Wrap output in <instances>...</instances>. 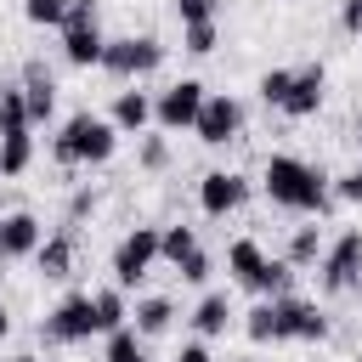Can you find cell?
<instances>
[{
	"instance_id": "6da1fadb",
	"label": "cell",
	"mask_w": 362,
	"mask_h": 362,
	"mask_svg": "<svg viewBox=\"0 0 362 362\" xmlns=\"http://www.w3.org/2000/svg\"><path fill=\"white\" fill-rule=\"evenodd\" d=\"M260 187H266V198H272L277 209H294V215H322V209L334 204L328 175H322L317 164L294 158V153H272V158L260 164Z\"/></svg>"
},
{
	"instance_id": "7a4b0ae2",
	"label": "cell",
	"mask_w": 362,
	"mask_h": 362,
	"mask_svg": "<svg viewBox=\"0 0 362 362\" xmlns=\"http://www.w3.org/2000/svg\"><path fill=\"white\" fill-rule=\"evenodd\" d=\"M113 147H119V130H113V119H102V113H68L62 119V130L51 136V158L62 164V170H79V164H107L113 158Z\"/></svg>"
},
{
	"instance_id": "3957f363",
	"label": "cell",
	"mask_w": 362,
	"mask_h": 362,
	"mask_svg": "<svg viewBox=\"0 0 362 362\" xmlns=\"http://www.w3.org/2000/svg\"><path fill=\"white\" fill-rule=\"evenodd\" d=\"M164 57H170V45H164L158 34H119V40H107V45H102V68H107L113 79H124V85H136V79L158 74V68H164Z\"/></svg>"
},
{
	"instance_id": "277c9868",
	"label": "cell",
	"mask_w": 362,
	"mask_h": 362,
	"mask_svg": "<svg viewBox=\"0 0 362 362\" xmlns=\"http://www.w3.org/2000/svg\"><path fill=\"white\" fill-rule=\"evenodd\" d=\"M356 283H362V226H345L317 255V288L322 294H351Z\"/></svg>"
},
{
	"instance_id": "5b68a950",
	"label": "cell",
	"mask_w": 362,
	"mask_h": 362,
	"mask_svg": "<svg viewBox=\"0 0 362 362\" xmlns=\"http://www.w3.org/2000/svg\"><path fill=\"white\" fill-rule=\"evenodd\" d=\"M96 334V300L90 294H68L40 317V345H79Z\"/></svg>"
},
{
	"instance_id": "8992f818",
	"label": "cell",
	"mask_w": 362,
	"mask_h": 362,
	"mask_svg": "<svg viewBox=\"0 0 362 362\" xmlns=\"http://www.w3.org/2000/svg\"><path fill=\"white\" fill-rule=\"evenodd\" d=\"M153 260H158V226H130V232L113 243L107 272H113V283H119V288H136V283L153 272Z\"/></svg>"
},
{
	"instance_id": "52a82bcc",
	"label": "cell",
	"mask_w": 362,
	"mask_h": 362,
	"mask_svg": "<svg viewBox=\"0 0 362 362\" xmlns=\"http://www.w3.org/2000/svg\"><path fill=\"white\" fill-rule=\"evenodd\" d=\"M300 311H305V300H300V294L260 300V305L249 311V322H243L249 345H283V339H294V328H300Z\"/></svg>"
},
{
	"instance_id": "ba28073f",
	"label": "cell",
	"mask_w": 362,
	"mask_h": 362,
	"mask_svg": "<svg viewBox=\"0 0 362 362\" xmlns=\"http://www.w3.org/2000/svg\"><path fill=\"white\" fill-rule=\"evenodd\" d=\"M192 136H198L204 147L238 141V136H243V102H238L232 90H209L204 107H198V119H192Z\"/></svg>"
},
{
	"instance_id": "9c48e42d",
	"label": "cell",
	"mask_w": 362,
	"mask_h": 362,
	"mask_svg": "<svg viewBox=\"0 0 362 362\" xmlns=\"http://www.w3.org/2000/svg\"><path fill=\"white\" fill-rule=\"evenodd\" d=\"M204 79H175V85H164L158 96H153V124L170 136V130H192V119H198V107H204Z\"/></svg>"
},
{
	"instance_id": "30bf717a",
	"label": "cell",
	"mask_w": 362,
	"mask_h": 362,
	"mask_svg": "<svg viewBox=\"0 0 362 362\" xmlns=\"http://www.w3.org/2000/svg\"><path fill=\"white\" fill-rule=\"evenodd\" d=\"M322 96H328V68H322V62H305V68L288 74V90H283L277 113H288V119H317Z\"/></svg>"
},
{
	"instance_id": "8fae6325",
	"label": "cell",
	"mask_w": 362,
	"mask_h": 362,
	"mask_svg": "<svg viewBox=\"0 0 362 362\" xmlns=\"http://www.w3.org/2000/svg\"><path fill=\"white\" fill-rule=\"evenodd\" d=\"M243 198H249V175L243 170H209L198 181V209L209 221H226L232 209H243Z\"/></svg>"
},
{
	"instance_id": "7c38bea8",
	"label": "cell",
	"mask_w": 362,
	"mask_h": 362,
	"mask_svg": "<svg viewBox=\"0 0 362 362\" xmlns=\"http://www.w3.org/2000/svg\"><path fill=\"white\" fill-rule=\"evenodd\" d=\"M40 238H45V221H40L34 209H11V215H0V266H11V260H34Z\"/></svg>"
},
{
	"instance_id": "4fadbf2b",
	"label": "cell",
	"mask_w": 362,
	"mask_h": 362,
	"mask_svg": "<svg viewBox=\"0 0 362 362\" xmlns=\"http://www.w3.org/2000/svg\"><path fill=\"white\" fill-rule=\"evenodd\" d=\"M74 255H79V232L62 221L57 232H45V238H40L34 266H40V277H45V283H68V277H74Z\"/></svg>"
},
{
	"instance_id": "5bb4252c",
	"label": "cell",
	"mask_w": 362,
	"mask_h": 362,
	"mask_svg": "<svg viewBox=\"0 0 362 362\" xmlns=\"http://www.w3.org/2000/svg\"><path fill=\"white\" fill-rule=\"evenodd\" d=\"M23 107H28V124H51V113H57V74L40 57L23 62Z\"/></svg>"
},
{
	"instance_id": "9a60e30c",
	"label": "cell",
	"mask_w": 362,
	"mask_h": 362,
	"mask_svg": "<svg viewBox=\"0 0 362 362\" xmlns=\"http://www.w3.org/2000/svg\"><path fill=\"white\" fill-rule=\"evenodd\" d=\"M107 119H113V130H119V136H141V130L153 124V90H141V85H124V90L113 96Z\"/></svg>"
},
{
	"instance_id": "2e32d148",
	"label": "cell",
	"mask_w": 362,
	"mask_h": 362,
	"mask_svg": "<svg viewBox=\"0 0 362 362\" xmlns=\"http://www.w3.org/2000/svg\"><path fill=\"white\" fill-rule=\"evenodd\" d=\"M175 317H181V311H175V300H170V294H141V300L130 305V328H136L141 339L170 334V328H175Z\"/></svg>"
},
{
	"instance_id": "e0dca14e",
	"label": "cell",
	"mask_w": 362,
	"mask_h": 362,
	"mask_svg": "<svg viewBox=\"0 0 362 362\" xmlns=\"http://www.w3.org/2000/svg\"><path fill=\"white\" fill-rule=\"evenodd\" d=\"M102 45H107L102 23H90V28H62V57H68L74 68H102Z\"/></svg>"
},
{
	"instance_id": "ac0fdd59",
	"label": "cell",
	"mask_w": 362,
	"mask_h": 362,
	"mask_svg": "<svg viewBox=\"0 0 362 362\" xmlns=\"http://www.w3.org/2000/svg\"><path fill=\"white\" fill-rule=\"evenodd\" d=\"M232 317H238V311H232V300H226L221 288H209V294L192 305V334H198V339H215V334H226V328H232Z\"/></svg>"
},
{
	"instance_id": "d6986e66",
	"label": "cell",
	"mask_w": 362,
	"mask_h": 362,
	"mask_svg": "<svg viewBox=\"0 0 362 362\" xmlns=\"http://www.w3.org/2000/svg\"><path fill=\"white\" fill-rule=\"evenodd\" d=\"M249 294H260V300H277V294H294V266H288L283 255H272V260H260V272H255V283H249Z\"/></svg>"
},
{
	"instance_id": "ffe728a7",
	"label": "cell",
	"mask_w": 362,
	"mask_h": 362,
	"mask_svg": "<svg viewBox=\"0 0 362 362\" xmlns=\"http://www.w3.org/2000/svg\"><path fill=\"white\" fill-rule=\"evenodd\" d=\"M90 300H96V334H113V328H124V322H130V300H124V288H119V283L90 288Z\"/></svg>"
},
{
	"instance_id": "44dd1931",
	"label": "cell",
	"mask_w": 362,
	"mask_h": 362,
	"mask_svg": "<svg viewBox=\"0 0 362 362\" xmlns=\"http://www.w3.org/2000/svg\"><path fill=\"white\" fill-rule=\"evenodd\" d=\"M28 164H34V130H11V136H0V175L17 181V175H28Z\"/></svg>"
},
{
	"instance_id": "7402d4cb",
	"label": "cell",
	"mask_w": 362,
	"mask_h": 362,
	"mask_svg": "<svg viewBox=\"0 0 362 362\" xmlns=\"http://www.w3.org/2000/svg\"><path fill=\"white\" fill-rule=\"evenodd\" d=\"M260 260H266V249H260L255 238H238V243L226 249V277H232L238 288H249V283H255V272H260Z\"/></svg>"
},
{
	"instance_id": "603a6c76",
	"label": "cell",
	"mask_w": 362,
	"mask_h": 362,
	"mask_svg": "<svg viewBox=\"0 0 362 362\" xmlns=\"http://www.w3.org/2000/svg\"><path fill=\"white\" fill-rule=\"evenodd\" d=\"M192 249H198V226H187V221H175V226H158V260L181 266Z\"/></svg>"
},
{
	"instance_id": "cb8c5ba5",
	"label": "cell",
	"mask_w": 362,
	"mask_h": 362,
	"mask_svg": "<svg viewBox=\"0 0 362 362\" xmlns=\"http://www.w3.org/2000/svg\"><path fill=\"white\" fill-rule=\"evenodd\" d=\"M317 255H322V232H317V226H294L288 243H283V260H288L294 272H305V266H317Z\"/></svg>"
},
{
	"instance_id": "d4e9b609",
	"label": "cell",
	"mask_w": 362,
	"mask_h": 362,
	"mask_svg": "<svg viewBox=\"0 0 362 362\" xmlns=\"http://www.w3.org/2000/svg\"><path fill=\"white\" fill-rule=\"evenodd\" d=\"M107 362H153V356L141 351V334L124 322V328H113V334H107Z\"/></svg>"
},
{
	"instance_id": "484cf974",
	"label": "cell",
	"mask_w": 362,
	"mask_h": 362,
	"mask_svg": "<svg viewBox=\"0 0 362 362\" xmlns=\"http://www.w3.org/2000/svg\"><path fill=\"white\" fill-rule=\"evenodd\" d=\"M215 45H221V28H215V23H187V28H181V51H187V57H209Z\"/></svg>"
},
{
	"instance_id": "4316f807",
	"label": "cell",
	"mask_w": 362,
	"mask_h": 362,
	"mask_svg": "<svg viewBox=\"0 0 362 362\" xmlns=\"http://www.w3.org/2000/svg\"><path fill=\"white\" fill-rule=\"evenodd\" d=\"M136 164H141L147 175L170 170V141H164V136H147V130H141V141H136Z\"/></svg>"
},
{
	"instance_id": "83f0119b",
	"label": "cell",
	"mask_w": 362,
	"mask_h": 362,
	"mask_svg": "<svg viewBox=\"0 0 362 362\" xmlns=\"http://www.w3.org/2000/svg\"><path fill=\"white\" fill-rule=\"evenodd\" d=\"M294 339H305V345H322V339H328V311H322L317 300H305V311H300V328H294Z\"/></svg>"
},
{
	"instance_id": "f1b7e54d",
	"label": "cell",
	"mask_w": 362,
	"mask_h": 362,
	"mask_svg": "<svg viewBox=\"0 0 362 362\" xmlns=\"http://www.w3.org/2000/svg\"><path fill=\"white\" fill-rule=\"evenodd\" d=\"M23 17H28L34 28H62V17H68V0H23Z\"/></svg>"
},
{
	"instance_id": "f546056e",
	"label": "cell",
	"mask_w": 362,
	"mask_h": 362,
	"mask_svg": "<svg viewBox=\"0 0 362 362\" xmlns=\"http://www.w3.org/2000/svg\"><path fill=\"white\" fill-rule=\"evenodd\" d=\"M170 11H175L181 28H187V23H215V17H221V0H170Z\"/></svg>"
},
{
	"instance_id": "4dcf8cb0",
	"label": "cell",
	"mask_w": 362,
	"mask_h": 362,
	"mask_svg": "<svg viewBox=\"0 0 362 362\" xmlns=\"http://www.w3.org/2000/svg\"><path fill=\"white\" fill-rule=\"evenodd\" d=\"M209 272H215V260H209L204 249H192V255L175 266V277H181V283H192V288H204V283H209Z\"/></svg>"
},
{
	"instance_id": "1f68e13d",
	"label": "cell",
	"mask_w": 362,
	"mask_h": 362,
	"mask_svg": "<svg viewBox=\"0 0 362 362\" xmlns=\"http://www.w3.org/2000/svg\"><path fill=\"white\" fill-rule=\"evenodd\" d=\"M288 74H294V68H266V74H260V85H255V90H260V102H266V107H277V102H283Z\"/></svg>"
},
{
	"instance_id": "d6a6232c",
	"label": "cell",
	"mask_w": 362,
	"mask_h": 362,
	"mask_svg": "<svg viewBox=\"0 0 362 362\" xmlns=\"http://www.w3.org/2000/svg\"><path fill=\"white\" fill-rule=\"evenodd\" d=\"M90 23H102V6H96V0H68L62 28H90Z\"/></svg>"
},
{
	"instance_id": "836d02e7",
	"label": "cell",
	"mask_w": 362,
	"mask_h": 362,
	"mask_svg": "<svg viewBox=\"0 0 362 362\" xmlns=\"http://www.w3.org/2000/svg\"><path fill=\"white\" fill-rule=\"evenodd\" d=\"M334 198L339 204H362V164L345 170V175H334Z\"/></svg>"
},
{
	"instance_id": "e575fe53",
	"label": "cell",
	"mask_w": 362,
	"mask_h": 362,
	"mask_svg": "<svg viewBox=\"0 0 362 362\" xmlns=\"http://www.w3.org/2000/svg\"><path fill=\"white\" fill-rule=\"evenodd\" d=\"M90 209H96V192H90V187H79V192L68 198V226H74V221H85Z\"/></svg>"
},
{
	"instance_id": "d590c367",
	"label": "cell",
	"mask_w": 362,
	"mask_h": 362,
	"mask_svg": "<svg viewBox=\"0 0 362 362\" xmlns=\"http://www.w3.org/2000/svg\"><path fill=\"white\" fill-rule=\"evenodd\" d=\"M339 28L362 40V0H339Z\"/></svg>"
},
{
	"instance_id": "8d00e7d4",
	"label": "cell",
	"mask_w": 362,
	"mask_h": 362,
	"mask_svg": "<svg viewBox=\"0 0 362 362\" xmlns=\"http://www.w3.org/2000/svg\"><path fill=\"white\" fill-rule=\"evenodd\" d=\"M170 362H215V356H209V345H204V339H181V351H175Z\"/></svg>"
},
{
	"instance_id": "74e56055",
	"label": "cell",
	"mask_w": 362,
	"mask_h": 362,
	"mask_svg": "<svg viewBox=\"0 0 362 362\" xmlns=\"http://www.w3.org/2000/svg\"><path fill=\"white\" fill-rule=\"evenodd\" d=\"M6 334H11V305L0 300V339H6Z\"/></svg>"
},
{
	"instance_id": "f35d334b",
	"label": "cell",
	"mask_w": 362,
	"mask_h": 362,
	"mask_svg": "<svg viewBox=\"0 0 362 362\" xmlns=\"http://www.w3.org/2000/svg\"><path fill=\"white\" fill-rule=\"evenodd\" d=\"M11 362H45V356H34V351H23V356H11Z\"/></svg>"
},
{
	"instance_id": "ab89813d",
	"label": "cell",
	"mask_w": 362,
	"mask_h": 362,
	"mask_svg": "<svg viewBox=\"0 0 362 362\" xmlns=\"http://www.w3.org/2000/svg\"><path fill=\"white\" fill-rule=\"evenodd\" d=\"M356 147H362V130H356Z\"/></svg>"
},
{
	"instance_id": "60d3db41",
	"label": "cell",
	"mask_w": 362,
	"mask_h": 362,
	"mask_svg": "<svg viewBox=\"0 0 362 362\" xmlns=\"http://www.w3.org/2000/svg\"><path fill=\"white\" fill-rule=\"evenodd\" d=\"M356 362H362V356H356Z\"/></svg>"
},
{
	"instance_id": "b9f144b4",
	"label": "cell",
	"mask_w": 362,
	"mask_h": 362,
	"mask_svg": "<svg viewBox=\"0 0 362 362\" xmlns=\"http://www.w3.org/2000/svg\"><path fill=\"white\" fill-rule=\"evenodd\" d=\"M356 288H362V283H356Z\"/></svg>"
}]
</instances>
